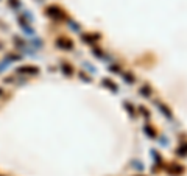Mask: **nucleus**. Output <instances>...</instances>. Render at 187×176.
Returning a JSON list of instances; mask_svg holds the SVG:
<instances>
[{
    "label": "nucleus",
    "mask_w": 187,
    "mask_h": 176,
    "mask_svg": "<svg viewBox=\"0 0 187 176\" xmlns=\"http://www.w3.org/2000/svg\"><path fill=\"white\" fill-rule=\"evenodd\" d=\"M56 45H58L59 48H67V50H69V48H72V47H74V44H72L69 39L61 38V39H58V41H56Z\"/></svg>",
    "instance_id": "1"
},
{
    "label": "nucleus",
    "mask_w": 187,
    "mask_h": 176,
    "mask_svg": "<svg viewBox=\"0 0 187 176\" xmlns=\"http://www.w3.org/2000/svg\"><path fill=\"white\" fill-rule=\"evenodd\" d=\"M47 14H48L50 17H55V19H61V17H62L61 11H59L56 6H50V8H47Z\"/></svg>",
    "instance_id": "2"
},
{
    "label": "nucleus",
    "mask_w": 187,
    "mask_h": 176,
    "mask_svg": "<svg viewBox=\"0 0 187 176\" xmlns=\"http://www.w3.org/2000/svg\"><path fill=\"white\" fill-rule=\"evenodd\" d=\"M167 171H168V173H172V175H181L182 173V167L176 165V164H172V165H168Z\"/></svg>",
    "instance_id": "3"
},
{
    "label": "nucleus",
    "mask_w": 187,
    "mask_h": 176,
    "mask_svg": "<svg viewBox=\"0 0 187 176\" xmlns=\"http://www.w3.org/2000/svg\"><path fill=\"white\" fill-rule=\"evenodd\" d=\"M38 69H36V67H22V69H19V73H33V75H36L38 73Z\"/></svg>",
    "instance_id": "4"
},
{
    "label": "nucleus",
    "mask_w": 187,
    "mask_h": 176,
    "mask_svg": "<svg viewBox=\"0 0 187 176\" xmlns=\"http://www.w3.org/2000/svg\"><path fill=\"white\" fill-rule=\"evenodd\" d=\"M178 154L179 156H187V143H184L182 147L178 148Z\"/></svg>",
    "instance_id": "5"
},
{
    "label": "nucleus",
    "mask_w": 187,
    "mask_h": 176,
    "mask_svg": "<svg viewBox=\"0 0 187 176\" xmlns=\"http://www.w3.org/2000/svg\"><path fill=\"white\" fill-rule=\"evenodd\" d=\"M97 38H98V34H84V41L86 42H94V41H97Z\"/></svg>",
    "instance_id": "6"
},
{
    "label": "nucleus",
    "mask_w": 187,
    "mask_h": 176,
    "mask_svg": "<svg viewBox=\"0 0 187 176\" xmlns=\"http://www.w3.org/2000/svg\"><path fill=\"white\" fill-rule=\"evenodd\" d=\"M103 84H104V86H109V87H111L112 91H117V86L114 84L111 80H104V81H103Z\"/></svg>",
    "instance_id": "7"
},
{
    "label": "nucleus",
    "mask_w": 187,
    "mask_h": 176,
    "mask_svg": "<svg viewBox=\"0 0 187 176\" xmlns=\"http://www.w3.org/2000/svg\"><path fill=\"white\" fill-rule=\"evenodd\" d=\"M158 106H159V109H161V111H162V112H164V114H165L167 117H172V114H170V111H168V109H167V108L164 106V105H161V103H158Z\"/></svg>",
    "instance_id": "8"
},
{
    "label": "nucleus",
    "mask_w": 187,
    "mask_h": 176,
    "mask_svg": "<svg viewBox=\"0 0 187 176\" xmlns=\"http://www.w3.org/2000/svg\"><path fill=\"white\" fill-rule=\"evenodd\" d=\"M62 72H64L66 75H70L72 73V67L67 66V64H62Z\"/></svg>",
    "instance_id": "9"
},
{
    "label": "nucleus",
    "mask_w": 187,
    "mask_h": 176,
    "mask_svg": "<svg viewBox=\"0 0 187 176\" xmlns=\"http://www.w3.org/2000/svg\"><path fill=\"white\" fill-rule=\"evenodd\" d=\"M140 94H142V95H145V97H150V94H151V92H150L148 87H142V89H140Z\"/></svg>",
    "instance_id": "10"
},
{
    "label": "nucleus",
    "mask_w": 187,
    "mask_h": 176,
    "mask_svg": "<svg viewBox=\"0 0 187 176\" xmlns=\"http://www.w3.org/2000/svg\"><path fill=\"white\" fill-rule=\"evenodd\" d=\"M144 129H145V133H147V134H148V136H151V137L154 136V133H153V129H151V128H150V126H145V128H144Z\"/></svg>",
    "instance_id": "11"
},
{
    "label": "nucleus",
    "mask_w": 187,
    "mask_h": 176,
    "mask_svg": "<svg viewBox=\"0 0 187 176\" xmlns=\"http://www.w3.org/2000/svg\"><path fill=\"white\" fill-rule=\"evenodd\" d=\"M125 80L128 81V83H130V81H131V83H133V81H134V78H133V76H131V75H125Z\"/></svg>",
    "instance_id": "12"
},
{
    "label": "nucleus",
    "mask_w": 187,
    "mask_h": 176,
    "mask_svg": "<svg viewBox=\"0 0 187 176\" xmlns=\"http://www.w3.org/2000/svg\"><path fill=\"white\" fill-rule=\"evenodd\" d=\"M140 112H142V114H144L145 117H148V111H147V109H144V108H140Z\"/></svg>",
    "instance_id": "13"
},
{
    "label": "nucleus",
    "mask_w": 187,
    "mask_h": 176,
    "mask_svg": "<svg viewBox=\"0 0 187 176\" xmlns=\"http://www.w3.org/2000/svg\"><path fill=\"white\" fill-rule=\"evenodd\" d=\"M0 92H2V91H0Z\"/></svg>",
    "instance_id": "14"
}]
</instances>
